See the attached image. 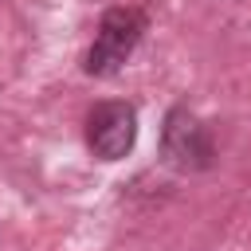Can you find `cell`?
<instances>
[{"label": "cell", "instance_id": "6da1fadb", "mask_svg": "<svg viewBox=\"0 0 251 251\" xmlns=\"http://www.w3.org/2000/svg\"><path fill=\"white\" fill-rule=\"evenodd\" d=\"M161 161L176 173H204L212 169L216 161V145H212V133L204 129V122L184 110V106H173L165 114V126H161Z\"/></svg>", "mask_w": 251, "mask_h": 251}, {"label": "cell", "instance_id": "3957f363", "mask_svg": "<svg viewBox=\"0 0 251 251\" xmlns=\"http://www.w3.org/2000/svg\"><path fill=\"white\" fill-rule=\"evenodd\" d=\"M137 141V110L129 102H98L86 114V145L98 161H122Z\"/></svg>", "mask_w": 251, "mask_h": 251}, {"label": "cell", "instance_id": "7a4b0ae2", "mask_svg": "<svg viewBox=\"0 0 251 251\" xmlns=\"http://www.w3.org/2000/svg\"><path fill=\"white\" fill-rule=\"evenodd\" d=\"M145 24H149L145 12H137V8H110L98 24L94 47L86 51V75H98V78L114 75L133 55V47L141 43Z\"/></svg>", "mask_w": 251, "mask_h": 251}]
</instances>
